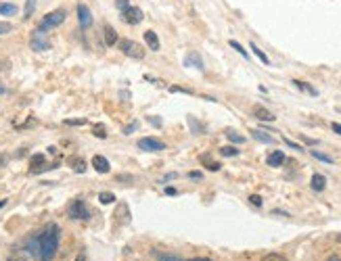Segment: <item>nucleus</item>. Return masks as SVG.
I'll use <instances>...</instances> for the list:
<instances>
[{
    "instance_id": "52",
    "label": "nucleus",
    "mask_w": 341,
    "mask_h": 261,
    "mask_svg": "<svg viewBox=\"0 0 341 261\" xmlns=\"http://www.w3.org/2000/svg\"><path fill=\"white\" fill-rule=\"evenodd\" d=\"M337 242H341V234H337Z\"/></svg>"
},
{
    "instance_id": "10",
    "label": "nucleus",
    "mask_w": 341,
    "mask_h": 261,
    "mask_svg": "<svg viewBox=\"0 0 341 261\" xmlns=\"http://www.w3.org/2000/svg\"><path fill=\"white\" fill-rule=\"evenodd\" d=\"M285 161H287V157H285L283 151H272V153L268 155V159H266V163H268L270 167H281Z\"/></svg>"
},
{
    "instance_id": "40",
    "label": "nucleus",
    "mask_w": 341,
    "mask_h": 261,
    "mask_svg": "<svg viewBox=\"0 0 341 261\" xmlns=\"http://www.w3.org/2000/svg\"><path fill=\"white\" fill-rule=\"evenodd\" d=\"M301 140H303L305 144H310V146H314V144H318L316 140H312V138H308V136H301Z\"/></svg>"
},
{
    "instance_id": "42",
    "label": "nucleus",
    "mask_w": 341,
    "mask_h": 261,
    "mask_svg": "<svg viewBox=\"0 0 341 261\" xmlns=\"http://www.w3.org/2000/svg\"><path fill=\"white\" fill-rule=\"evenodd\" d=\"M165 195H169V197H174V195H176V188H172V186H167V188H165Z\"/></svg>"
},
{
    "instance_id": "14",
    "label": "nucleus",
    "mask_w": 341,
    "mask_h": 261,
    "mask_svg": "<svg viewBox=\"0 0 341 261\" xmlns=\"http://www.w3.org/2000/svg\"><path fill=\"white\" fill-rule=\"evenodd\" d=\"M310 186H312V190H316V193H322V190L327 188V178L322 176V173H314L312 180H310Z\"/></svg>"
},
{
    "instance_id": "32",
    "label": "nucleus",
    "mask_w": 341,
    "mask_h": 261,
    "mask_svg": "<svg viewBox=\"0 0 341 261\" xmlns=\"http://www.w3.org/2000/svg\"><path fill=\"white\" fill-rule=\"evenodd\" d=\"M13 31V25L9 21H0V36H5V33H11Z\"/></svg>"
},
{
    "instance_id": "28",
    "label": "nucleus",
    "mask_w": 341,
    "mask_h": 261,
    "mask_svg": "<svg viewBox=\"0 0 341 261\" xmlns=\"http://www.w3.org/2000/svg\"><path fill=\"white\" fill-rule=\"evenodd\" d=\"M98 201L103 203V205H111V203L115 201V195H113V193H100V195H98Z\"/></svg>"
},
{
    "instance_id": "44",
    "label": "nucleus",
    "mask_w": 341,
    "mask_h": 261,
    "mask_svg": "<svg viewBox=\"0 0 341 261\" xmlns=\"http://www.w3.org/2000/svg\"><path fill=\"white\" fill-rule=\"evenodd\" d=\"M331 128H333V132H335V134H339V136H341V124H333Z\"/></svg>"
},
{
    "instance_id": "17",
    "label": "nucleus",
    "mask_w": 341,
    "mask_h": 261,
    "mask_svg": "<svg viewBox=\"0 0 341 261\" xmlns=\"http://www.w3.org/2000/svg\"><path fill=\"white\" fill-rule=\"evenodd\" d=\"M70 165H72L74 171H78V173L86 171V163H84V159H80V157H70Z\"/></svg>"
},
{
    "instance_id": "8",
    "label": "nucleus",
    "mask_w": 341,
    "mask_h": 261,
    "mask_svg": "<svg viewBox=\"0 0 341 261\" xmlns=\"http://www.w3.org/2000/svg\"><path fill=\"white\" fill-rule=\"evenodd\" d=\"M76 13H78V21H80V27L82 29H88L90 25H92V13H90V9L84 5V3H80L78 5V9H76Z\"/></svg>"
},
{
    "instance_id": "34",
    "label": "nucleus",
    "mask_w": 341,
    "mask_h": 261,
    "mask_svg": "<svg viewBox=\"0 0 341 261\" xmlns=\"http://www.w3.org/2000/svg\"><path fill=\"white\" fill-rule=\"evenodd\" d=\"M115 7H117L119 11H126V9L132 7V5H130V0H115Z\"/></svg>"
},
{
    "instance_id": "20",
    "label": "nucleus",
    "mask_w": 341,
    "mask_h": 261,
    "mask_svg": "<svg viewBox=\"0 0 341 261\" xmlns=\"http://www.w3.org/2000/svg\"><path fill=\"white\" fill-rule=\"evenodd\" d=\"M153 255H155L157 261H184L180 259L178 255H169V253H159V251H153Z\"/></svg>"
},
{
    "instance_id": "27",
    "label": "nucleus",
    "mask_w": 341,
    "mask_h": 261,
    "mask_svg": "<svg viewBox=\"0 0 341 261\" xmlns=\"http://www.w3.org/2000/svg\"><path fill=\"white\" fill-rule=\"evenodd\" d=\"M184 63H186V65H189V63H195V65H197V69H201V71H203V69H206V67H203V61H201V57L197 55V52H193V55H191L189 59H186Z\"/></svg>"
},
{
    "instance_id": "47",
    "label": "nucleus",
    "mask_w": 341,
    "mask_h": 261,
    "mask_svg": "<svg viewBox=\"0 0 341 261\" xmlns=\"http://www.w3.org/2000/svg\"><path fill=\"white\" fill-rule=\"evenodd\" d=\"M176 178V173H167V176L163 178V182H167V180H174Z\"/></svg>"
},
{
    "instance_id": "41",
    "label": "nucleus",
    "mask_w": 341,
    "mask_h": 261,
    "mask_svg": "<svg viewBox=\"0 0 341 261\" xmlns=\"http://www.w3.org/2000/svg\"><path fill=\"white\" fill-rule=\"evenodd\" d=\"M149 121H151V124L155 126V128H161V121H159V119H155V117H149Z\"/></svg>"
},
{
    "instance_id": "48",
    "label": "nucleus",
    "mask_w": 341,
    "mask_h": 261,
    "mask_svg": "<svg viewBox=\"0 0 341 261\" xmlns=\"http://www.w3.org/2000/svg\"><path fill=\"white\" fill-rule=\"evenodd\" d=\"M76 261H86V255H84V253H80V255H78V259H76Z\"/></svg>"
},
{
    "instance_id": "46",
    "label": "nucleus",
    "mask_w": 341,
    "mask_h": 261,
    "mask_svg": "<svg viewBox=\"0 0 341 261\" xmlns=\"http://www.w3.org/2000/svg\"><path fill=\"white\" fill-rule=\"evenodd\" d=\"M184 261H214V259H206V257H195V259H184Z\"/></svg>"
},
{
    "instance_id": "9",
    "label": "nucleus",
    "mask_w": 341,
    "mask_h": 261,
    "mask_svg": "<svg viewBox=\"0 0 341 261\" xmlns=\"http://www.w3.org/2000/svg\"><path fill=\"white\" fill-rule=\"evenodd\" d=\"M253 117L260 119V121H275V113H270L266 107H262V104H255L253 107Z\"/></svg>"
},
{
    "instance_id": "13",
    "label": "nucleus",
    "mask_w": 341,
    "mask_h": 261,
    "mask_svg": "<svg viewBox=\"0 0 341 261\" xmlns=\"http://www.w3.org/2000/svg\"><path fill=\"white\" fill-rule=\"evenodd\" d=\"M103 36H105V44L107 46H113V44L119 42V36H117L115 27H111L109 23H105V27H103Z\"/></svg>"
},
{
    "instance_id": "15",
    "label": "nucleus",
    "mask_w": 341,
    "mask_h": 261,
    "mask_svg": "<svg viewBox=\"0 0 341 261\" xmlns=\"http://www.w3.org/2000/svg\"><path fill=\"white\" fill-rule=\"evenodd\" d=\"M199 161H201L203 167L210 169V171H220V167H222L218 161H214V159H212V155H208V153H206V155H201V157H199Z\"/></svg>"
},
{
    "instance_id": "25",
    "label": "nucleus",
    "mask_w": 341,
    "mask_h": 261,
    "mask_svg": "<svg viewBox=\"0 0 341 261\" xmlns=\"http://www.w3.org/2000/svg\"><path fill=\"white\" fill-rule=\"evenodd\" d=\"M251 50H253V55H255V57H258V59H260V61H262L264 65H270V59H268V57L264 55V50H260V48H258V46H255L253 42H251Z\"/></svg>"
},
{
    "instance_id": "30",
    "label": "nucleus",
    "mask_w": 341,
    "mask_h": 261,
    "mask_svg": "<svg viewBox=\"0 0 341 261\" xmlns=\"http://www.w3.org/2000/svg\"><path fill=\"white\" fill-rule=\"evenodd\" d=\"M228 44H230V46H232V48H234V50H236V52H238V55H241V57H245V59H247V50H245V48H243L241 44H238L236 40H230Z\"/></svg>"
},
{
    "instance_id": "29",
    "label": "nucleus",
    "mask_w": 341,
    "mask_h": 261,
    "mask_svg": "<svg viewBox=\"0 0 341 261\" xmlns=\"http://www.w3.org/2000/svg\"><path fill=\"white\" fill-rule=\"evenodd\" d=\"M220 155H222V157H236L238 151H236V146H222V148H220Z\"/></svg>"
},
{
    "instance_id": "1",
    "label": "nucleus",
    "mask_w": 341,
    "mask_h": 261,
    "mask_svg": "<svg viewBox=\"0 0 341 261\" xmlns=\"http://www.w3.org/2000/svg\"><path fill=\"white\" fill-rule=\"evenodd\" d=\"M59 238H61L59 226L46 223L36 236H31V240L27 242V251L38 261H53L59 251Z\"/></svg>"
},
{
    "instance_id": "18",
    "label": "nucleus",
    "mask_w": 341,
    "mask_h": 261,
    "mask_svg": "<svg viewBox=\"0 0 341 261\" xmlns=\"http://www.w3.org/2000/svg\"><path fill=\"white\" fill-rule=\"evenodd\" d=\"M186 121H189V128H191L195 134H206V126H203V124H199V121H197L195 117H189Z\"/></svg>"
},
{
    "instance_id": "43",
    "label": "nucleus",
    "mask_w": 341,
    "mask_h": 261,
    "mask_svg": "<svg viewBox=\"0 0 341 261\" xmlns=\"http://www.w3.org/2000/svg\"><path fill=\"white\" fill-rule=\"evenodd\" d=\"M7 161H9V157H7V155H0V167H5Z\"/></svg>"
},
{
    "instance_id": "36",
    "label": "nucleus",
    "mask_w": 341,
    "mask_h": 261,
    "mask_svg": "<svg viewBox=\"0 0 341 261\" xmlns=\"http://www.w3.org/2000/svg\"><path fill=\"white\" fill-rule=\"evenodd\" d=\"M9 67H11V61L5 59V57H0V71H5V69H9Z\"/></svg>"
},
{
    "instance_id": "33",
    "label": "nucleus",
    "mask_w": 341,
    "mask_h": 261,
    "mask_svg": "<svg viewBox=\"0 0 341 261\" xmlns=\"http://www.w3.org/2000/svg\"><path fill=\"white\" fill-rule=\"evenodd\" d=\"M249 203H251L253 207H262V203H264V201H262V197H260V195H251V197H249Z\"/></svg>"
},
{
    "instance_id": "22",
    "label": "nucleus",
    "mask_w": 341,
    "mask_h": 261,
    "mask_svg": "<svg viewBox=\"0 0 341 261\" xmlns=\"http://www.w3.org/2000/svg\"><path fill=\"white\" fill-rule=\"evenodd\" d=\"M15 13H17V7H15L13 3H0V15L11 17V15H15Z\"/></svg>"
},
{
    "instance_id": "49",
    "label": "nucleus",
    "mask_w": 341,
    "mask_h": 261,
    "mask_svg": "<svg viewBox=\"0 0 341 261\" xmlns=\"http://www.w3.org/2000/svg\"><path fill=\"white\" fill-rule=\"evenodd\" d=\"M5 205H7V199H0V209H3Z\"/></svg>"
},
{
    "instance_id": "51",
    "label": "nucleus",
    "mask_w": 341,
    "mask_h": 261,
    "mask_svg": "<svg viewBox=\"0 0 341 261\" xmlns=\"http://www.w3.org/2000/svg\"><path fill=\"white\" fill-rule=\"evenodd\" d=\"M329 261H341V259H339V257H331Z\"/></svg>"
},
{
    "instance_id": "4",
    "label": "nucleus",
    "mask_w": 341,
    "mask_h": 261,
    "mask_svg": "<svg viewBox=\"0 0 341 261\" xmlns=\"http://www.w3.org/2000/svg\"><path fill=\"white\" fill-rule=\"evenodd\" d=\"M67 215H70L72 219H82V221H86V219H90V209L86 207V203H84V201L76 199V201H72L70 207H67Z\"/></svg>"
},
{
    "instance_id": "50",
    "label": "nucleus",
    "mask_w": 341,
    "mask_h": 261,
    "mask_svg": "<svg viewBox=\"0 0 341 261\" xmlns=\"http://www.w3.org/2000/svg\"><path fill=\"white\" fill-rule=\"evenodd\" d=\"M0 94H5V86H3V82H0Z\"/></svg>"
},
{
    "instance_id": "37",
    "label": "nucleus",
    "mask_w": 341,
    "mask_h": 261,
    "mask_svg": "<svg viewBox=\"0 0 341 261\" xmlns=\"http://www.w3.org/2000/svg\"><path fill=\"white\" fill-rule=\"evenodd\" d=\"M285 144H287V146H291V148H295V151H303L299 144H295L293 140H289V138H285Z\"/></svg>"
},
{
    "instance_id": "23",
    "label": "nucleus",
    "mask_w": 341,
    "mask_h": 261,
    "mask_svg": "<svg viewBox=\"0 0 341 261\" xmlns=\"http://www.w3.org/2000/svg\"><path fill=\"white\" fill-rule=\"evenodd\" d=\"M92 134H94L96 138H100V140H105V138H107V128H105L103 124H94V126H92Z\"/></svg>"
},
{
    "instance_id": "7",
    "label": "nucleus",
    "mask_w": 341,
    "mask_h": 261,
    "mask_svg": "<svg viewBox=\"0 0 341 261\" xmlns=\"http://www.w3.org/2000/svg\"><path fill=\"white\" fill-rule=\"evenodd\" d=\"M145 19V13L139 7H128L126 11H122V21L128 25H139Z\"/></svg>"
},
{
    "instance_id": "35",
    "label": "nucleus",
    "mask_w": 341,
    "mask_h": 261,
    "mask_svg": "<svg viewBox=\"0 0 341 261\" xmlns=\"http://www.w3.org/2000/svg\"><path fill=\"white\" fill-rule=\"evenodd\" d=\"M65 124L67 126H84V124H86V119H67Z\"/></svg>"
},
{
    "instance_id": "6",
    "label": "nucleus",
    "mask_w": 341,
    "mask_h": 261,
    "mask_svg": "<svg viewBox=\"0 0 341 261\" xmlns=\"http://www.w3.org/2000/svg\"><path fill=\"white\" fill-rule=\"evenodd\" d=\"M136 146L147 151V153H161V151H165V144L161 140H157V138H151V136L141 138V140L136 142Z\"/></svg>"
},
{
    "instance_id": "16",
    "label": "nucleus",
    "mask_w": 341,
    "mask_h": 261,
    "mask_svg": "<svg viewBox=\"0 0 341 261\" xmlns=\"http://www.w3.org/2000/svg\"><path fill=\"white\" fill-rule=\"evenodd\" d=\"M251 136H253L258 142H264V144H275V142H277L275 138L268 136V134H266V132H262V130H251Z\"/></svg>"
},
{
    "instance_id": "39",
    "label": "nucleus",
    "mask_w": 341,
    "mask_h": 261,
    "mask_svg": "<svg viewBox=\"0 0 341 261\" xmlns=\"http://www.w3.org/2000/svg\"><path fill=\"white\" fill-rule=\"evenodd\" d=\"M9 261H29V259H27L25 255H13Z\"/></svg>"
},
{
    "instance_id": "38",
    "label": "nucleus",
    "mask_w": 341,
    "mask_h": 261,
    "mask_svg": "<svg viewBox=\"0 0 341 261\" xmlns=\"http://www.w3.org/2000/svg\"><path fill=\"white\" fill-rule=\"evenodd\" d=\"M136 128H139V124H136V121H134V124H130L128 128H124V134H130V132H134Z\"/></svg>"
},
{
    "instance_id": "2",
    "label": "nucleus",
    "mask_w": 341,
    "mask_h": 261,
    "mask_svg": "<svg viewBox=\"0 0 341 261\" xmlns=\"http://www.w3.org/2000/svg\"><path fill=\"white\" fill-rule=\"evenodd\" d=\"M65 19H67V11H65V9H55V11H50V13H46V15L42 17L38 29L48 31V29H53V27H59Z\"/></svg>"
},
{
    "instance_id": "11",
    "label": "nucleus",
    "mask_w": 341,
    "mask_h": 261,
    "mask_svg": "<svg viewBox=\"0 0 341 261\" xmlns=\"http://www.w3.org/2000/svg\"><path fill=\"white\" fill-rule=\"evenodd\" d=\"M92 167L98 171V173H107L109 169H111V165H109V161L105 159L103 155H94L92 157Z\"/></svg>"
},
{
    "instance_id": "24",
    "label": "nucleus",
    "mask_w": 341,
    "mask_h": 261,
    "mask_svg": "<svg viewBox=\"0 0 341 261\" xmlns=\"http://www.w3.org/2000/svg\"><path fill=\"white\" fill-rule=\"evenodd\" d=\"M33 11H36V0H27L25 9H23V19H29V17L33 15Z\"/></svg>"
},
{
    "instance_id": "21",
    "label": "nucleus",
    "mask_w": 341,
    "mask_h": 261,
    "mask_svg": "<svg viewBox=\"0 0 341 261\" xmlns=\"http://www.w3.org/2000/svg\"><path fill=\"white\" fill-rule=\"evenodd\" d=\"M293 84L297 86V88H299V90H303V92H308L310 96H316V94H318V92H316V90L312 88V86H310V84H305V82H301V80H293Z\"/></svg>"
},
{
    "instance_id": "3",
    "label": "nucleus",
    "mask_w": 341,
    "mask_h": 261,
    "mask_svg": "<svg viewBox=\"0 0 341 261\" xmlns=\"http://www.w3.org/2000/svg\"><path fill=\"white\" fill-rule=\"evenodd\" d=\"M117 44H119V50H122L126 57H130V59H145V46H143V44L134 42V40H130V38L119 40Z\"/></svg>"
},
{
    "instance_id": "5",
    "label": "nucleus",
    "mask_w": 341,
    "mask_h": 261,
    "mask_svg": "<svg viewBox=\"0 0 341 261\" xmlns=\"http://www.w3.org/2000/svg\"><path fill=\"white\" fill-rule=\"evenodd\" d=\"M29 46H31V50H36V52L50 50V40L46 38V31L33 29V31H31V38H29Z\"/></svg>"
},
{
    "instance_id": "45",
    "label": "nucleus",
    "mask_w": 341,
    "mask_h": 261,
    "mask_svg": "<svg viewBox=\"0 0 341 261\" xmlns=\"http://www.w3.org/2000/svg\"><path fill=\"white\" fill-rule=\"evenodd\" d=\"M189 178H195V180H199V178H201V171H191V173H189Z\"/></svg>"
},
{
    "instance_id": "12",
    "label": "nucleus",
    "mask_w": 341,
    "mask_h": 261,
    "mask_svg": "<svg viewBox=\"0 0 341 261\" xmlns=\"http://www.w3.org/2000/svg\"><path fill=\"white\" fill-rule=\"evenodd\" d=\"M145 42H147V46L153 50V52H159V38H157V33L153 31V29H147L145 31Z\"/></svg>"
},
{
    "instance_id": "26",
    "label": "nucleus",
    "mask_w": 341,
    "mask_h": 261,
    "mask_svg": "<svg viewBox=\"0 0 341 261\" xmlns=\"http://www.w3.org/2000/svg\"><path fill=\"white\" fill-rule=\"evenodd\" d=\"M310 155L314 157V159H318V161H325V163H333V157H329V155H325V153H320V151H310Z\"/></svg>"
},
{
    "instance_id": "19",
    "label": "nucleus",
    "mask_w": 341,
    "mask_h": 261,
    "mask_svg": "<svg viewBox=\"0 0 341 261\" xmlns=\"http://www.w3.org/2000/svg\"><path fill=\"white\" fill-rule=\"evenodd\" d=\"M226 138L230 142H234V144H243L245 142V136H241L238 132H234V130H226Z\"/></svg>"
},
{
    "instance_id": "31",
    "label": "nucleus",
    "mask_w": 341,
    "mask_h": 261,
    "mask_svg": "<svg viewBox=\"0 0 341 261\" xmlns=\"http://www.w3.org/2000/svg\"><path fill=\"white\" fill-rule=\"evenodd\" d=\"M262 261H287L283 255H279V253H268L266 257H262Z\"/></svg>"
}]
</instances>
